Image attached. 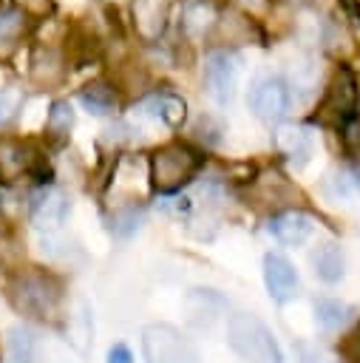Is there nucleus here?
<instances>
[{
    "label": "nucleus",
    "instance_id": "nucleus-32",
    "mask_svg": "<svg viewBox=\"0 0 360 363\" xmlns=\"http://www.w3.org/2000/svg\"><path fill=\"white\" fill-rule=\"evenodd\" d=\"M26 3H28V6H37V3H43V0H26Z\"/></svg>",
    "mask_w": 360,
    "mask_h": 363
},
{
    "label": "nucleus",
    "instance_id": "nucleus-31",
    "mask_svg": "<svg viewBox=\"0 0 360 363\" xmlns=\"http://www.w3.org/2000/svg\"><path fill=\"white\" fill-rule=\"evenodd\" d=\"M241 3H247V6H258V3H264V0H241Z\"/></svg>",
    "mask_w": 360,
    "mask_h": 363
},
{
    "label": "nucleus",
    "instance_id": "nucleus-3",
    "mask_svg": "<svg viewBox=\"0 0 360 363\" xmlns=\"http://www.w3.org/2000/svg\"><path fill=\"white\" fill-rule=\"evenodd\" d=\"M227 343L247 363H283L275 335L261 318L249 312H235L227 320Z\"/></svg>",
    "mask_w": 360,
    "mask_h": 363
},
{
    "label": "nucleus",
    "instance_id": "nucleus-11",
    "mask_svg": "<svg viewBox=\"0 0 360 363\" xmlns=\"http://www.w3.org/2000/svg\"><path fill=\"white\" fill-rule=\"evenodd\" d=\"M264 284H266L272 301H278V303L292 301L298 295V289H300L295 267L278 252H266L264 255Z\"/></svg>",
    "mask_w": 360,
    "mask_h": 363
},
{
    "label": "nucleus",
    "instance_id": "nucleus-7",
    "mask_svg": "<svg viewBox=\"0 0 360 363\" xmlns=\"http://www.w3.org/2000/svg\"><path fill=\"white\" fill-rule=\"evenodd\" d=\"M249 199L255 207H266V210H298V201H303L300 190L275 167H266L264 173L255 176V182L249 184Z\"/></svg>",
    "mask_w": 360,
    "mask_h": 363
},
{
    "label": "nucleus",
    "instance_id": "nucleus-9",
    "mask_svg": "<svg viewBox=\"0 0 360 363\" xmlns=\"http://www.w3.org/2000/svg\"><path fill=\"white\" fill-rule=\"evenodd\" d=\"M130 23L139 40H162L170 23V0H130Z\"/></svg>",
    "mask_w": 360,
    "mask_h": 363
},
{
    "label": "nucleus",
    "instance_id": "nucleus-12",
    "mask_svg": "<svg viewBox=\"0 0 360 363\" xmlns=\"http://www.w3.org/2000/svg\"><path fill=\"white\" fill-rule=\"evenodd\" d=\"M37 164V153L31 150L28 142L14 139V136H0V182L11 184L28 176Z\"/></svg>",
    "mask_w": 360,
    "mask_h": 363
},
{
    "label": "nucleus",
    "instance_id": "nucleus-15",
    "mask_svg": "<svg viewBox=\"0 0 360 363\" xmlns=\"http://www.w3.org/2000/svg\"><path fill=\"white\" fill-rule=\"evenodd\" d=\"M139 111L167 128H181L184 119H187V102L173 94V91H159V94H150L147 99L139 102Z\"/></svg>",
    "mask_w": 360,
    "mask_h": 363
},
{
    "label": "nucleus",
    "instance_id": "nucleus-14",
    "mask_svg": "<svg viewBox=\"0 0 360 363\" xmlns=\"http://www.w3.org/2000/svg\"><path fill=\"white\" fill-rule=\"evenodd\" d=\"M218 20L221 17L213 0H181L179 6V28L187 40H204Z\"/></svg>",
    "mask_w": 360,
    "mask_h": 363
},
{
    "label": "nucleus",
    "instance_id": "nucleus-19",
    "mask_svg": "<svg viewBox=\"0 0 360 363\" xmlns=\"http://www.w3.org/2000/svg\"><path fill=\"white\" fill-rule=\"evenodd\" d=\"M79 102H82V108H85L88 113L105 116V113H113V111H116L119 96H116V88H113L111 82L94 79V82H88V85L79 91Z\"/></svg>",
    "mask_w": 360,
    "mask_h": 363
},
{
    "label": "nucleus",
    "instance_id": "nucleus-25",
    "mask_svg": "<svg viewBox=\"0 0 360 363\" xmlns=\"http://www.w3.org/2000/svg\"><path fill=\"white\" fill-rule=\"evenodd\" d=\"M323 190H326V196L329 199H334V201H340V199H349L351 193H357V187H354V179H351V170H332L329 176H326V182H323Z\"/></svg>",
    "mask_w": 360,
    "mask_h": 363
},
{
    "label": "nucleus",
    "instance_id": "nucleus-26",
    "mask_svg": "<svg viewBox=\"0 0 360 363\" xmlns=\"http://www.w3.org/2000/svg\"><path fill=\"white\" fill-rule=\"evenodd\" d=\"M340 139H343L346 156L354 162V167H360V116H351V119L340 128Z\"/></svg>",
    "mask_w": 360,
    "mask_h": 363
},
{
    "label": "nucleus",
    "instance_id": "nucleus-23",
    "mask_svg": "<svg viewBox=\"0 0 360 363\" xmlns=\"http://www.w3.org/2000/svg\"><path fill=\"white\" fill-rule=\"evenodd\" d=\"M6 352H9V360L11 363H37V335L26 326H14L9 329V337H6Z\"/></svg>",
    "mask_w": 360,
    "mask_h": 363
},
{
    "label": "nucleus",
    "instance_id": "nucleus-30",
    "mask_svg": "<svg viewBox=\"0 0 360 363\" xmlns=\"http://www.w3.org/2000/svg\"><path fill=\"white\" fill-rule=\"evenodd\" d=\"M298 357H300V363H329L317 349H312V346H298Z\"/></svg>",
    "mask_w": 360,
    "mask_h": 363
},
{
    "label": "nucleus",
    "instance_id": "nucleus-24",
    "mask_svg": "<svg viewBox=\"0 0 360 363\" xmlns=\"http://www.w3.org/2000/svg\"><path fill=\"white\" fill-rule=\"evenodd\" d=\"M26 28H28V17L23 9H0V57L17 48Z\"/></svg>",
    "mask_w": 360,
    "mask_h": 363
},
{
    "label": "nucleus",
    "instance_id": "nucleus-4",
    "mask_svg": "<svg viewBox=\"0 0 360 363\" xmlns=\"http://www.w3.org/2000/svg\"><path fill=\"white\" fill-rule=\"evenodd\" d=\"M357 102H360V82L354 77V71L349 65H337L329 85L323 88V96L317 102V122L320 125H334V128H343L354 111H357Z\"/></svg>",
    "mask_w": 360,
    "mask_h": 363
},
{
    "label": "nucleus",
    "instance_id": "nucleus-10",
    "mask_svg": "<svg viewBox=\"0 0 360 363\" xmlns=\"http://www.w3.org/2000/svg\"><path fill=\"white\" fill-rule=\"evenodd\" d=\"M71 213V201L60 187H40L31 199V221L40 230H57Z\"/></svg>",
    "mask_w": 360,
    "mask_h": 363
},
{
    "label": "nucleus",
    "instance_id": "nucleus-2",
    "mask_svg": "<svg viewBox=\"0 0 360 363\" xmlns=\"http://www.w3.org/2000/svg\"><path fill=\"white\" fill-rule=\"evenodd\" d=\"M204 156L201 150H196L187 142H167L162 147H156L150 153L147 162V173H150V184L159 193H176L181 190L201 167Z\"/></svg>",
    "mask_w": 360,
    "mask_h": 363
},
{
    "label": "nucleus",
    "instance_id": "nucleus-27",
    "mask_svg": "<svg viewBox=\"0 0 360 363\" xmlns=\"http://www.w3.org/2000/svg\"><path fill=\"white\" fill-rule=\"evenodd\" d=\"M23 105V96H20V91H14V88H6V91H0V122H6V119H11L14 116V111Z\"/></svg>",
    "mask_w": 360,
    "mask_h": 363
},
{
    "label": "nucleus",
    "instance_id": "nucleus-20",
    "mask_svg": "<svg viewBox=\"0 0 360 363\" xmlns=\"http://www.w3.org/2000/svg\"><path fill=\"white\" fill-rule=\"evenodd\" d=\"M142 221H145V207L139 201H122L108 216V230L116 238H130L142 227Z\"/></svg>",
    "mask_w": 360,
    "mask_h": 363
},
{
    "label": "nucleus",
    "instance_id": "nucleus-5",
    "mask_svg": "<svg viewBox=\"0 0 360 363\" xmlns=\"http://www.w3.org/2000/svg\"><path fill=\"white\" fill-rule=\"evenodd\" d=\"M145 363H201L196 346L170 323H150L142 329Z\"/></svg>",
    "mask_w": 360,
    "mask_h": 363
},
{
    "label": "nucleus",
    "instance_id": "nucleus-13",
    "mask_svg": "<svg viewBox=\"0 0 360 363\" xmlns=\"http://www.w3.org/2000/svg\"><path fill=\"white\" fill-rule=\"evenodd\" d=\"M272 142H275V150L286 156V162H292L295 167H303L315 150V139L309 128L295 125V122H281L272 133Z\"/></svg>",
    "mask_w": 360,
    "mask_h": 363
},
{
    "label": "nucleus",
    "instance_id": "nucleus-16",
    "mask_svg": "<svg viewBox=\"0 0 360 363\" xmlns=\"http://www.w3.org/2000/svg\"><path fill=\"white\" fill-rule=\"evenodd\" d=\"M269 233L286 244V247H298L309 238L312 233V218L303 213V210H283V213H275L269 218Z\"/></svg>",
    "mask_w": 360,
    "mask_h": 363
},
{
    "label": "nucleus",
    "instance_id": "nucleus-28",
    "mask_svg": "<svg viewBox=\"0 0 360 363\" xmlns=\"http://www.w3.org/2000/svg\"><path fill=\"white\" fill-rule=\"evenodd\" d=\"M340 352H343V357H346L349 363H360V326H357V329L343 340Z\"/></svg>",
    "mask_w": 360,
    "mask_h": 363
},
{
    "label": "nucleus",
    "instance_id": "nucleus-1",
    "mask_svg": "<svg viewBox=\"0 0 360 363\" xmlns=\"http://www.w3.org/2000/svg\"><path fill=\"white\" fill-rule=\"evenodd\" d=\"M6 298L11 301V306L26 315V318H37V320H48L57 315L60 301H62V284L37 267H26L9 275L6 281Z\"/></svg>",
    "mask_w": 360,
    "mask_h": 363
},
{
    "label": "nucleus",
    "instance_id": "nucleus-17",
    "mask_svg": "<svg viewBox=\"0 0 360 363\" xmlns=\"http://www.w3.org/2000/svg\"><path fill=\"white\" fill-rule=\"evenodd\" d=\"M65 77V60L57 48L40 45L31 57V79L40 85H57Z\"/></svg>",
    "mask_w": 360,
    "mask_h": 363
},
{
    "label": "nucleus",
    "instance_id": "nucleus-6",
    "mask_svg": "<svg viewBox=\"0 0 360 363\" xmlns=\"http://www.w3.org/2000/svg\"><path fill=\"white\" fill-rule=\"evenodd\" d=\"M235 85H238V57L227 48L210 51L204 57V88L207 96L218 105L227 108L235 96Z\"/></svg>",
    "mask_w": 360,
    "mask_h": 363
},
{
    "label": "nucleus",
    "instance_id": "nucleus-21",
    "mask_svg": "<svg viewBox=\"0 0 360 363\" xmlns=\"http://www.w3.org/2000/svg\"><path fill=\"white\" fill-rule=\"evenodd\" d=\"M315 318L326 332H337V329L351 323L354 306H349L346 301H337V298H317L315 301Z\"/></svg>",
    "mask_w": 360,
    "mask_h": 363
},
{
    "label": "nucleus",
    "instance_id": "nucleus-22",
    "mask_svg": "<svg viewBox=\"0 0 360 363\" xmlns=\"http://www.w3.org/2000/svg\"><path fill=\"white\" fill-rule=\"evenodd\" d=\"M71 128H74V108H71V102H65V99L51 102L48 116H45V139L51 145H62L68 139Z\"/></svg>",
    "mask_w": 360,
    "mask_h": 363
},
{
    "label": "nucleus",
    "instance_id": "nucleus-29",
    "mask_svg": "<svg viewBox=\"0 0 360 363\" xmlns=\"http://www.w3.org/2000/svg\"><path fill=\"white\" fill-rule=\"evenodd\" d=\"M105 363H133V354H130V349L125 343H113L108 349V360Z\"/></svg>",
    "mask_w": 360,
    "mask_h": 363
},
{
    "label": "nucleus",
    "instance_id": "nucleus-8",
    "mask_svg": "<svg viewBox=\"0 0 360 363\" xmlns=\"http://www.w3.org/2000/svg\"><path fill=\"white\" fill-rule=\"evenodd\" d=\"M292 105V91L281 77H264L249 91V108L264 122H281Z\"/></svg>",
    "mask_w": 360,
    "mask_h": 363
},
{
    "label": "nucleus",
    "instance_id": "nucleus-18",
    "mask_svg": "<svg viewBox=\"0 0 360 363\" xmlns=\"http://www.w3.org/2000/svg\"><path fill=\"white\" fill-rule=\"evenodd\" d=\"M312 269L323 284H337L346 272V255L337 244H320L312 252Z\"/></svg>",
    "mask_w": 360,
    "mask_h": 363
}]
</instances>
